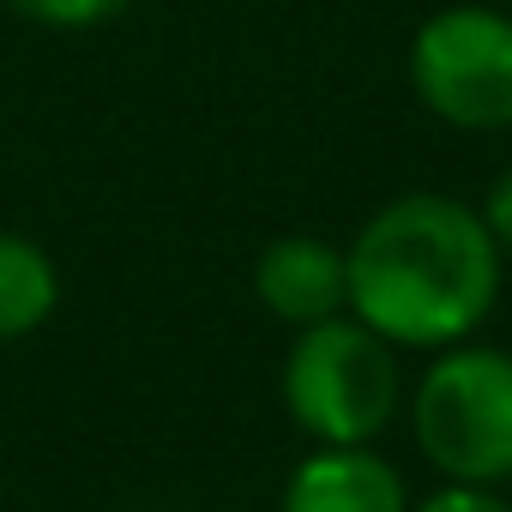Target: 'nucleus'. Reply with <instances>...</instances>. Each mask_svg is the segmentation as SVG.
I'll list each match as a JSON object with an SVG mask.
<instances>
[{
	"label": "nucleus",
	"mask_w": 512,
	"mask_h": 512,
	"mask_svg": "<svg viewBox=\"0 0 512 512\" xmlns=\"http://www.w3.org/2000/svg\"><path fill=\"white\" fill-rule=\"evenodd\" d=\"M350 314L386 344H458L500 296V241L482 211L446 193L392 199L344 253Z\"/></svg>",
	"instance_id": "1"
},
{
	"label": "nucleus",
	"mask_w": 512,
	"mask_h": 512,
	"mask_svg": "<svg viewBox=\"0 0 512 512\" xmlns=\"http://www.w3.org/2000/svg\"><path fill=\"white\" fill-rule=\"evenodd\" d=\"M284 404L320 446H368L398 410L392 344L344 314L302 326L284 362Z\"/></svg>",
	"instance_id": "2"
},
{
	"label": "nucleus",
	"mask_w": 512,
	"mask_h": 512,
	"mask_svg": "<svg viewBox=\"0 0 512 512\" xmlns=\"http://www.w3.org/2000/svg\"><path fill=\"white\" fill-rule=\"evenodd\" d=\"M416 446L452 482H512V356L458 344L416 386Z\"/></svg>",
	"instance_id": "3"
},
{
	"label": "nucleus",
	"mask_w": 512,
	"mask_h": 512,
	"mask_svg": "<svg viewBox=\"0 0 512 512\" xmlns=\"http://www.w3.org/2000/svg\"><path fill=\"white\" fill-rule=\"evenodd\" d=\"M410 85L446 127H512V19L494 7L434 13L410 43Z\"/></svg>",
	"instance_id": "4"
},
{
	"label": "nucleus",
	"mask_w": 512,
	"mask_h": 512,
	"mask_svg": "<svg viewBox=\"0 0 512 512\" xmlns=\"http://www.w3.org/2000/svg\"><path fill=\"white\" fill-rule=\"evenodd\" d=\"M253 290H260L266 314H278L284 326H320V320L344 314V302H350L344 253L320 235H284L260 253Z\"/></svg>",
	"instance_id": "5"
},
{
	"label": "nucleus",
	"mask_w": 512,
	"mask_h": 512,
	"mask_svg": "<svg viewBox=\"0 0 512 512\" xmlns=\"http://www.w3.org/2000/svg\"><path fill=\"white\" fill-rule=\"evenodd\" d=\"M284 512H410L404 476L368 446H320L296 464Z\"/></svg>",
	"instance_id": "6"
},
{
	"label": "nucleus",
	"mask_w": 512,
	"mask_h": 512,
	"mask_svg": "<svg viewBox=\"0 0 512 512\" xmlns=\"http://www.w3.org/2000/svg\"><path fill=\"white\" fill-rule=\"evenodd\" d=\"M61 302V272L55 260L31 241V235H13L0 229V344L13 338H31Z\"/></svg>",
	"instance_id": "7"
},
{
	"label": "nucleus",
	"mask_w": 512,
	"mask_h": 512,
	"mask_svg": "<svg viewBox=\"0 0 512 512\" xmlns=\"http://www.w3.org/2000/svg\"><path fill=\"white\" fill-rule=\"evenodd\" d=\"M7 7L43 31H97V25H115L133 0H7Z\"/></svg>",
	"instance_id": "8"
},
{
	"label": "nucleus",
	"mask_w": 512,
	"mask_h": 512,
	"mask_svg": "<svg viewBox=\"0 0 512 512\" xmlns=\"http://www.w3.org/2000/svg\"><path fill=\"white\" fill-rule=\"evenodd\" d=\"M416 512H512V500H500V494H488V488H476V482H452V488H440L434 500H422Z\"/></svg>",
	"instance_id": "9"
},
{
	"label": "nucleus",
	"mask_w": 512,
	"mask_h": 512,
	"mask_svg": "<svg viewBox=\"0 0 512 512\" xmlns=\"http://www.w3.org/2000/svg\"><path fill=\"white\" fill-rule=\"evenodd\" d=\"M482 223H488V235L512 253V169L494 181V193H488V205H482Z\"/></svg>",
	"instance_id": "10"
}]
</instances>
